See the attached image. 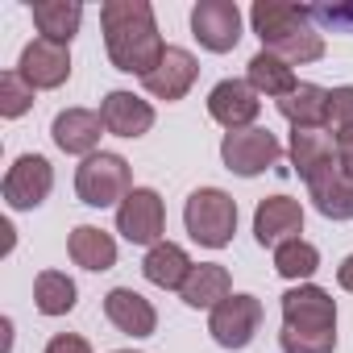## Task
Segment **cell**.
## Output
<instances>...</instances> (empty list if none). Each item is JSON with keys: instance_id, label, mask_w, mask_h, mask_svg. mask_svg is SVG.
<instances>
[{"instance_id": "obj_1", "label": "cell", "mask_w": 353, "mask_h": 353, "mask_svg": "<svg viewBox=\"0 0 353 353\" xmlns=\"http://www.w3.org/2000/svg\"><path fill=\"white\" fill-rule=\"evenodd\" d=\"M100 26H104V50L117 71L145 79L162 63L166 42L158 34L150 0H108V5H100Z\"/></svg>"}, {"instance_id": "obj_2", "label": "cell", "mask_w": 353, "mask_h": 353, "mask_svg": "<svg viewBox=\"0 0 353 353\" xmlns=\"http://www.w3.org/2000/svg\"><path fill=\"white\" fill-rule=\"evenodd\" d=\"M250 26L262 38V50L279 54L291 67L320 63L324 59V38L312 30V9L307 5H287V0H258L250 9Z\"/></svg>"}, {"instance_id": "obj_3", "label": "cell", "mask_w": 353, "mask_h": 353, "mask_svg": "<svg viewBox=\"0 0 353 353\" xmlns=\"http://www.w3.org/2000/svg\"><path fill=\"white\" fill-rule=\"evenodd\" d=\"M183 225H188V237L204 250H225L237 233V200L221 188H200L188 196V208H183Z\"/></svg>"}, {"instance_id": "obj_4", "label": "cell", "mask_w": 353, "mask_h": 353, "mask_svg": "<svg viewBox=\"0 0 353 353\" xmlns=\"http://www.w3.org/2000/svg\"><path fill=\"white\" fill-rule=\"evenodd\" d=\"M133 192V174H129V162L121 154H108V150H96L92 158H83L75 166V196L88 204V208H121V200Z\"/></svg>"}, {"instance_id": "obj_5", "label": "cell", "mask_w": 353, "mask_h": 353, "mask_svg": "<svg viewBox=\"0 0 353 353\" xmlns=\"http://www.w3.org/2000/svg\"><path fill=\"white\" fill-rule=\"evenodd\" d=\"M279 158H283V145H279V137H274L270 129H262V125L225 133V141H221V162H225L233 174H241V179H254V174L270 170Z\"/></svg>"}, {"instance_id": "obj_6", "label": "cell", "mask_w": 353, "mask_h": 353, "mask_svg": "<svg viewBox=\"0 0 353 353\" xmlns=\"http://www.w3.org/2000/svg\"><path fill=\"white\" fill-rule=\"evenodd\" d=\"M258 328H262V299L245 295V291H233L208 316V332L221 349H245L258 336Z\"/></svg>"}, {"instance_id": "obj_7", "label": "cell", "mask_w": 353, "mask_h": 353, "mask_svg": "<svg viewBox=\"0 0 353 353\" xmlns=\"http://www.w3.org/2000/svg\"><path fill=\"white\" fill-rule=\"evenodd\" d=\"M166 229V208L154 188H133L117 208V233L129 245H158Z\"/></svg>"}, {"instance_id": "obj_8", "label": "cell", "mask_w": 353, "mask_h": 353, "mask_svg": "<svg viewBox=\"0 0 353 353\" xmlns=\"http://www.w3.org/2000/svg\"><path fill=\"white\" fill-rule=\"evenodd\" d=\"M54 188V166L42 158V154H21L9 174H5V183H0V192H5V204L13 212H30L38 208Z\"/></svg>"}, {"instance_id": "obj_9", "label": "cell", "mask_w": 353, "mask_h": 353, "mask_svg": "<svg viewBox=\"0 0 353 353\" xmlns=\"http://www.w3.org/2000/svg\"><path fill=\"white\" fill-rule=\"evenodd\" d=\"M192 34L204 50L229 54L241 42V9L233 0H200L192 9Z\"/></svg>"}, {"instance_id": "obj_10", "label": "cell", "mask_w": 353, "mask_h": 353, "mask_svg": "<svg viewBox=\"0 0 353 353\" xmlns=\"http://www.w3.org/2000/svg\"><path fill=\"white\" fill-rule=\"evenodd\" d=\"M283 328H303V332H336V303L324 287L299 283L283 295Z\"/></svg>"}, {"instance_id": "obj_11", "label": "cell", "mask_w": 353, "mask_h": 353, "mask_svg": "<svg viewBox=\"0 0 353 353\" xmlns=\"http://www.w3.org/2000/svg\"><path fill=\"white\" fill-rule=\"evenodd\" d=\"M21 79L34 88V92H50V88H63L71 79V50L59 46V42H46V38H34L26 50H21V63H17Z\"/></svg>"}, {"instance_id": "obj_12", "label": "cell", "mask_w": 353, "mask_h": 353, "mask_svg": "<svg viewBox=\"0 0 353 353\" xmlns=\"http://www.w3.org/2000/svg\"><path fill=\"white\" fill-rule=\"evenodd\" d=\"M258 112H262V100H258V92H254L245 79H221V83L208 92V117H212L216 125H225L229 133L254 129Z\"/></svg>"}, {"instance_id": "obj_13", "label": "cell", "mask_w": 353, "mask_h": 353, "mask_svg": "<svg viewBox=\"0 0 353 353\" xmlns=\"http://www.w3.org/2000/svg\"><path fill=\"white\" fill-rule=\"evenodd\" d=\"M196 79H200V63H196V54L183 50V46H166L162 63H158L141 83H145V92H150L154 100L174 104V100H183V96L192 92Z\"/></svg>"}, {"instance_id": "obj_14", "label": "cell", "mask_w": 353, "mask_h": 353, "mask_svg": "<svg viewBox=\"0 0 353 353\" xmlns=\"http://www.w3.org/2000/svg\"><path fill=\"white\" fill-rule=\"evenodd\" d=\"M303 233V208L299 200L291 196H266L258 208H254V237L258 245H283V241H295Z\"/></svg>"}, {"instance_id": "obj_15", "label": "cell", "mask_w": 353, "mask_h": 353, "mask_svg": "<svg viewBox=\"0 0 353 353\" xmlns=\"http://www.w3.org/2000/svg\"><path fill=\"white\" fill-rule=\"evenodd\" d=\"M291 166L299 170V179L312 188L324 179L328 170H336V141L324 129H291Z\"/></svg>"}, {"instance_id": "obj_16", "label": "cell", "mask_w": 353, "mask_h": 353, "mask_svg": "<svg viewBox=\"0 0 353 353\" xmlns=\"http://www.w3.org/2000/svg\"><path fill=\"white\" fill-rule=\"evenodd\" d=\"M104 316H108V324H112L117 332H125V336H154V328H158L154 303H150L141 291H133V287H112V291L104 295Z\"/></svg>"}, {"instance_id": "obj_17", "label": "cell", "mask_w": 353, "mask_h": 353, "mask_svg": "<svg viewBox=\"0 0 353 353\" xmlns=\"http://www.w3.org/2000/svg\"><path fill=\"white\" fill-rule=\"evenodd\" d=\"M104 129V117L92 112V108H63L50 125V137L63 154H79V158H92L96 145H100V133Z\"/></svg>"}, {"instance_id": "obj_18", "label": "cell", "mask_w": 353, "mask_h": 353, "mask_svg": "<svg viewBox=\"0 0 353 353\" xmlns=\"http://www.w3.org/2000/svg\"><path fill=\"white\" fill-rule=\"evenodd\" d=\"M100 117L112 137H145L154 129V104L133 92H108L100 104Z\"/></svg>"}, {"instance_id": "obj_19", "label": "cell", "mask_w": 353, "mask_h": 353, "mask_svg": "<svg viewBox=\"0 0 353 353\" xmlns=\"http://www.w3.org/2000/svg\"><path fill=\"white\" fill-rule=\"evenodd\" d=\"M192 266H196V262L188 258V250H183V245H174V241H158V245H150V250H145L141 274H145L154 287H162V291H179V287L188 283Z\"/></svg>"}, {"instance_id": "obj_20", "label": "cell", "mask_w": 353, "mask_h": 353, "mask_svg": "<svg viewBox=\"0 0 353 353\" xmlns=\"http://www.w3.org/2000/svg\"><path fill=\"white\" fill-rule=\"evenodd\" d=\"M30 13H34L38 34L46 42H59V46H71V38L79 34V21H83L79 0H34Z\"/></svg>"}, {"instance_id": "obj_21", "label": "cell", "mask_w": 353, "mask_h": 353, "mask_svg": "<svg viewBox=\"0 0 353 353\" xmlns=\"http://www.w3.org/2000/svg\"><path fill=\"white\" fill-rule=\"evenodd\" d=\"M179 295H183L188 307H208L212 312L216 303H225L233 295V279H229V270L221 262H200V266H192V274L179 287Z\"/></svg>"}, {"instance_id": "obj_22", "label": "cell", "mask_w": 353, "mask_h": 353, "mask_svg": "<svg viewBox=\"0 0 353 353\" xmlns=\"http://www.w3.org/2000/svg\"><path fill=\"white\" fill-rule=\"evenodd\" d=\"M245 83H250L258 96H270V100H283V96H291V92L299 88L295 67L283 63V59L270 54V50H258V54L250 59V67H245Z\"/></svg>"}, {"instance_id": "obj_23", "label": "cell", "mask_w": 353, "mask_h": 353, "mask_svg": "<svg viewBox=\"0 0 353 353\" xmlns=\"http://www.w3.org/2000/svg\"><path fill=\"white\" fill-rule=\"evenodd\" d=\"M279 112L291 121V129H324L328 125V88L299 83L291 96L279 100Z\"/></svg>"}, {"instance_id": "obj_24", "label": "cell", "mask_w": 353, "mask_h": 353, "mask_svg": "<svg viewBox=\"0 0 353 353\" xmlns=\"http://www.w3.org/2000/svg\"><path fill=\"white\" fill-rule=\"evenodd\" d=\"M67 254H71V262L83 266V270H112V266H117V241H112L104 229H96V225L71 229Z\"/></svg>"}, {"instance_id": "obj_25", "label": "cell", "mask_w": 353, "mask_h": 353, "mask_svg": "<svg viewBox=\"0 0 353 353\" xmlns=\"http://www.w3.org/2000/svg\"><path fill=\"white\" fill-rule=\"evenodd\" d=\"M307 192H312V204H316L320 216H328V221H353V179L341 174V166L328 170L324 179H316Z\"/></svg>"}, {"instance_id": "obj_26", "label": "cell", "mask_w": 353, "mask_h": 353, "mask_svg": "<svg viewBox=\"0 0 353 353\" xmlns=\"http://www.w3.org/2000/svg\"><path fill=\"white\" fill-rule=\"evenodd\" d=\"M75 299H79V291L63 270H42L34 279V307L42 316H67L75 307Z\"/></svg>"}, {"instance_id": "obj_27", "label": "cell", "mask_w": 353, "mask_h": 353, "mask_svg": "<svg viewBox=\"0 0 353 353\" xmlns=\"http://www.w3.org/2000/svg\"><path fill=\"white\" fill-rule=\"evenodd\" d=\"M274 270H279L283 279H291V283H307V279L320 270V250H316L312 241H303V237L283 241V245L274 250Z\"/></svg>"}, {"instance_id": "obj_28", "label": "cell", "mask_w": 353, "mask_h": 353, "mask_svg": "<svg viewBox=\"0 0 353 353\" xmlns=\"http://www.w3.org/2000/svg\"><path fill=\"white\" fill-rule=\"evenodd\" d=\"M34 108V88L21 79V71H5L0 75V117L17 121Z\"/></svg>"}, {"instance_id": "obj_29", "label": "cell", "mask_w": 353, "mask_h": 353, "mask_svg": "<svg viewBox=\"0 0 353 353\" xmlns=\"http://www.w3.org/2000/svg\"><path fill=\"white\" fill-rule=\"evenodd\" d=\"M283 353H332L336 332H303V328H283L279 332Z\"/></svg>"}, {"instance_id": "obj_30", "label": "cell", "mask_w": 353, "mask_h": 353, "mask_svg": "<svg viewBox=\"0 0 353 353\" xmlns=\"http://www.w3.org/2000/svg\"><path fill=\"white\" fill-rule=\"evenodd\" d=\"M328 125H332V133L353 125V88L349 83L328 92Z\"/></svg>"}, {"instance_id": "obj_31", "label": "cell", "mask_w": 353, "mask_h": 353, "mask_svg": "<svg viewBox=\"0 0 353 353\" xmlns=\"http://www.w3.org/2000/svg\"><path fill=\"white\" fill-rule=\"evenodd\" d=\"M332 141H336V166H341V174H349V179H353V125L349 129H336Z\"/></svg>"}, {"instance_id": "obj_32", "label": "cell", "mask_w": 353, "mask_h": 353, "mask_svg": "<svg viewBox=\"0 0 353 353\" xmlns=\"http://www.w3.org/2000/svg\"><path fill=\"white\" fill-rule=\"evenodd\" d=\"M46 353H92V345H88V336H79V332H59V336H50Z\"/></svg>"}, {"instance_id": "obj_33", "label": "cell", "mask_w": 353, "mask_h": 353, "mask_svg": "<svg viewBox=\"0 0 353 353\" xmlns=\"http://www.w3.org/2000/svg\"><path fill=\"white\" fill-rule=\"evenodd\" d=\"M312 17H320L328 26H349L353 30V5H320V9H312Z\"/></svg>"}, {"instance_id": "obj_34", "label": "cell", "mask_w": 353, "mask_h": 353, "mask_svg": "<svg viewBox=\"0 0 353 353\" xmlns=\"http://www.w3.org/2000/svg\"><path fill=\"white\" fill-rule=\"evenodd\" d=\"M336 283H341V291H353V254L336 266Z\"/></svg>"}, {"instance_id": "obj_35", "label": "cell", "mask_w": 353, "mask_h": 353, "mask_svg": "<svg viewBox=\"0 0 353 353\" xmlns=\"http://www.w3.org/2000/svg\"><path fill=\"white\" fill-rule=\"evenodd\" d=\"M112 353H133V349H112Z\"/></svg>"}]
</instances>
